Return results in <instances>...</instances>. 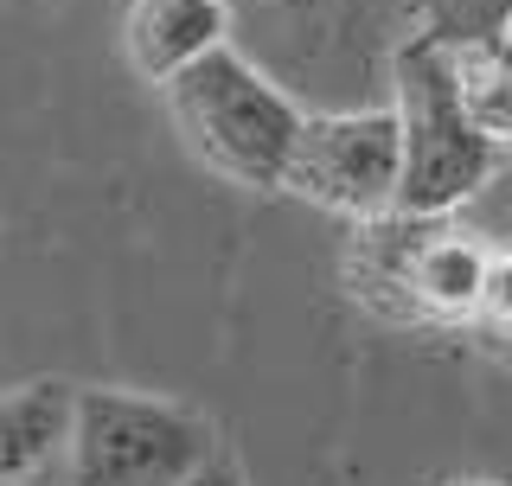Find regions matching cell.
<instances>
[{"label": "cell", "instance_id": "cell-1", "mask_svg": "<svg viewBox=\"0 0 512 486\" xmlns=\"http://www.w3.org/2000/svg\"><path fill=\"white\" fill-rule=\"evenodd\" d=\"M167 116L186 135V148L218 173V180L244 192H282L295 135L308 122V109L288 96L276 71H263L250 52H237L231 39L199 64H186L180 77H167Z\"/></svg>", "mask_w": 512, "mask_h": 486}, {"label": "cell", "instance_id": "cell-2", "mask_svg": "<svg viewBox=\"0 0 512 486\" xmlns=\"http://www.w3.org/2000/svg\"><path fill=\"white\" fill-rule=\"evenodd\" d=\"M391 84H397V128H404V186L397 212L410 218H448L468 205L500 167V141H487L461 103L455 84V52L423 32H410L391 52Z\"/></svg>", "mask_w": 512, "mask_h": 486}, {"label": "cell", "instance_id": "cell-3", "mask_svg": "<svg viewBox=\"0 0 512 486\" xmlns=\"http://www.w3.org/2000/svg\"><path fill=\"white\" fill-rule=\"evenodd\" d=\"M218 455V429L186 403H160L116 384H77L58 467L71 486H186Z\"/></svg>", "mask_w": 512, "mask_h": 486}, {"label": "cell", "instance_id": "cell-4", "mask_svg": "<svg viewBox=\"0 0 512 486\" xmlns=\"http://www.w3.org/2000/svg\"><path fill=\"white\" fill-rule=\"evenodd\" d=\"M397 186H404V128H397L391 103L314 109L301 122L282 192H295L333 218L372 224L397 212Z\"/></svg>", "mask_w": 512, "mask_h": 486}, {"label": "cell", "instance_id": "cell-5", "mask_svg": "<svg viewBox=\"0 0 512 486\" xmlns=\"http://www.w3.org/2000/svg\"><path fill=\"white\" fill-rule=\"evenodd\" d=\"M231 0H128L122 58L141 84H167L231 39Z\"/></svg>", "mask_w": 512, "mask_h": 486}, {"label": "cell", "instance_id": "cell-6", "mask_svg": "<svg viewBox=\"0 0 512 486\" xmlns=\"http://www.w3.org/2000/svg\"><path fill=\"white\" fill-rule=\"evenodd\" d=\"M71 397L77 384H58V378H32L20 391H0V486H20L64 461Z\"/></svg>", "mask_w": 512, "mask_h": 486}, {"label": "cell", "instance_id": "cell-7", "mask_svg": "<svg viewBox=\"0 0 512 486\" xmlns=\"http://www.w3.org/2000/svg\"><path fill=\"white\" fill-rule=\"evenodd\" d=\"M455 52V84H461V103H468L474 128L487 141H512V39H493V45H448Z\"/></svg>", "mask_w": 512, "mask_h": 486}, {"label": "cell", "instance_id": "cell-8", "mask_svg": "<svg viewBox=\"0 0 512 486\" xmlns=\"http://www.w3.org/2000/svg\"><path fill=\"white\" fill-rule=\"evenodd\" d=\"M416 32L436 45L512 39V0H416Z\"/></svg>", "mask_w": 512, "mask_h": 486}, {"label": "cell", "instance_id": "cell-9", "mask_svg": "<svg viewBox=\"0 0 512 486\" xmlns=\"http://www.w3.org/2000/svg\"><path fill=\"white\" fill-rule=\"evenodd\" d=\"M487 327H500L512 333V250L500 256H487V282H480V307H474Z\"/></svg>", "mask_w": 512, "mask_h": 486}, {"label": "cell", "instance_id": "cell-10", "mask_svg": "<svg viewBox=\"0 0 512 486\" xmlns=\"http://www.w3.org/2000/svg\"><path fill=\"white\" fill-rule=\"evenodd\" d=\"M186 486H244V474H237V461H231V455H218L212 467H205V474H192Z\"/></svg>", "mask_w": 512, "mask_h": 486}, {"label": "cell", "instance_id": "cell-11", "mask_svg": "<svg viewBox=\"0 0 512 486\" xmlns=\"http://www.w3.org/2000/svg\"><path fill=\"white\" fill-rule=\"evenodd\" d=\"M276 7V13H308V7H333V0H263V13Z\"/></svg>", "mask_w": 512, "mask_h": 486}, {"label": "cell", "instance_id": "cell-12", "mask_svg": "<svg viewBox=\"0 0 512 486\" xmlns=\"http://www.w3.org/2000/svg\"><path fill=\"white\" fill-rule=\"evenodd\" d=\"M20 486H71V480H64V467H45V474H32V480H20Z\"/></svg>", "mask_w": 512, "mask_h": 486}]
</instances>
